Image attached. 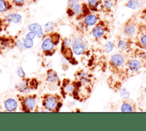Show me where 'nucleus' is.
<instances>
[{
  "label": "nucleus",
  "mask_w": 146,
  "mask_h": 131,
  "mask_svg": "<svg viewBox=\"0 0 146 131\" xmlns=\"http://www.w3.org/2000/svg\"><path fill=\"white\" fill-rule=\"evenodd\" d=\"M144 92H145V93H146V87L145 88V89H144ZM146 100V99H145Z\"/></svg>",
  "instance_id": "nucleus-31"
},
{
  "label": "nucleus",
  "mask_w": 146,
  "mask_h": 131,
  "mask_svg": "<svg viewBox=\"0 0 146 131\" xmlns=\"http://www.w3.org/2000/svg\"><path fill=\"white\" fill-rule=\"evenodd\" d=\"M47 80L50 83H55L58 80V76L54 71H51L48 73Z\"/></svg>",
  "instance_id": "nucleus-21"
},
{
  "label": "nucleus",
  "mask_w": 146,
  "mask_h": 131,
  "mask_svg": "<svg viewBox=\"0 0 146 131\" xmlns=\"http://www.w3.org/2000/svg\"><path fill=\"white\" fill-rule=\"evenodd\" d=\"M54 27H55V23L52 22H49L44 25V29L45 32H49L53 30Z\"/></svg>",
  "instance_id": "nucleus-23"
},
{
  "label": "nucleus",
  "mask_w": 146,
  "mask_h": 131,
  "mask_svg": "<svg viewBox=\"0 0 146 131\" xmlns=\"http://www.w3.org/2000/svg\"><path fill=\"white\" fill-rule=\"evenodd\" d=\"M111 32V23L106 19H99L91 30L93 37L96 40L106 39Z\"/></svg>",
  "instance_id": "nucleus-3"
},
{
  "label": "nucleus",
  "mask_w": 146,
  "mask_h": 131,
  "mask_svg": "<svg viewBox=\"0 0 146 131\" xmlns=\"http://www.w3.org/2000/svg\"><path fill=\"white\" fill-rule=\"evenodd\" d=\"M18 75H19L20 77H23V76H24L25 73H24V72H23V69H22V68H20L18 70Z\"/></svg>",
  "instance_id": "nucleus-28"
},
{
  "label": "nucleus",
  "mask_w": 146,
  "mask_h": 131,
  "mask_svg": "<svg viewBox=\"0 0 146 131\" xmlns=\"http://www.w3.org/2000/svg\"><path fill=\"white\" fill-rule=\"evenodd\" d=\"M133 40L134 44L139 48L146 50V24L141 21L139 23Z\"/></svg>",
  "instance_id": "nucleus-5"
},
{
  "label": "nucleus",
  "mask_w": 146,
  "mask_h": 131,
  "mask_svg": "<svg viewBox=\"0 0 146 131\" xmlns=\"http://www.w3.org/2000/svg\"><path fill=\"white\" fill-rule=\"evenodd\" d=\"M125 7L135 10L142 6V1L140 0H128L125 4Z\"/></svg>",
  "instance_id": "nucleus-16"
},
{
  "label": "nucleus",
  "mask_w": 146,
  "mask_h": 131,
  "mask_svg": "<svg viewBox=\"0 0 146 131\" xmlns=\"http://www.w3.org/2000/svg\"><path fill=\"white\" fill-rule=\"evenodd\" d=\"M140 1H143V0H140Z\"/></svg>",
  "instance_id": "nucleus-33"
},
{
  "label": "nucleus",
  "mask_w": 146,
  "mask_h": 131,
  "mask_svg": "<svg viewBox=\"0 0 146 131\" xmlns=\"http://www.w3.org/2000/svg\"><path fill=\"white\" fill-rule=\"evenodd\" d=\"M26 82L25 81H22L21 83H20V84L19 85V88L21 89H24V88L26 87Z\"/></svg>",
  "instance_id": "nucleus-29"
},
{
  "label": "nucleus",
  "mask_w": 146,
  "mask_h": 131,
  "mask_svg": "<svg viewBox=\"0 0 146 131\" xmlns=\"http://www.w3.org/2000/svg\"><path fill=\"white\" fill-rule=\"evenodd\" d=\"M35 36H36V34L34 32L30 31V32H29V33L27 34V35L26 36V38L30 39H33L35 38Z\"/></svg>",
  "instance_id": "nucleus-27"
},
{
  "label": "nucleus",
  "mask_w": 146,
  "mask_h": 131,
  "mask_svg": "<svg viewBox=\"0 0 146 131\" xmlns=\"http://www.w3.org/2000/svg\"><path fill=\"white\" fill-rule=\"evenodd\" d=\"M113 48V44L111 42H108L104 45V49L107 52H110Z\"/></svg>",
  "instance_id": "nucleus-26"
},
{
  "label": "nucleus",
  "mask_w": 146,
  "mask_h": 131,
  "mask_svg": "<svg viewBox=\"0 0 146 131\" xmlns=\"http://www.w3.org/2000/svg\"><path fill=\"white\" fill-rule=\"evenodd\" d=\"M7 9V4L5 0H0V12L6 11Z\"/></svg>",
  "instance_id": "nucleus-25"
},
{
  "label": "nucleus",
  "mask_w": 146,
  "mask_h": 131,
  "mask_svg": "<svg viewBox=\"0 0 146 131\" xmlns=\"http://www.w3.org/2000/svg\"><path fill=\"white\" fill-rule=\"evenodd\" d=\"M55 45L56 44L54 43L50 36L44 40L42 45V48L44 51H50L54 49Z\"/></svg>",
  "instance_id": "nucleus-15"
},
{
  "label": "nucleus",
  "mask_w": 146,
  "mask_h": 131,
  "mask_svg": "<svg viewBox=\"0 0 146 131\" xmlns=\"http://www.w3.org/2000/svg\"><path fill=\"white\" fill-rule=\"evenodd\" d=\"M13 2L16 3V4H18V5H20V4H22L25 1V0H13Z\"/></svg>",
  "instance_id": "nucleus-30"
},
{
  "label": "nucleus",
  "mask_w": 146,
  "mask_h": 131,
  "mask_svg": "<svg viewBox=\"0 0 146 131\" xmlns=\"http://www.w3.org/2000/svg\"><path fill=\"white\" fill-rule=\"evenodd\" d=\"M125 63V59L123 55L120 54H116L111 56L110 64V68H112V71H116V69H120L123 67Z\"/></svg>",
  "instance_id": "nucleus-9"
},
{
  "label": "nucleus",
  "mask_w": 146,
  "mask_h": 131,
  "mask_svg": "<svg viewBox=\"0 0 146 131\" xmlns=\"http://www.w3.org/2000/svg\"><path fill=\"white\" fill-rule=\"evenodd\" d=\"M34 1H35V0H34Z\"/></svg>",
  "instance_id": "nucleus-34"
},
{
  "label": "nucleus",
  "mask_w": 146,
  "mask_h": 131,
  "mask_svg": "<svg viewBox=\"0 0 146 131\" xmlns=\"http://www.w3.org/2000/svg\"><path fill=\"white\" fill-rule=\"evenodd\" d=\"M132 38L125 36L124 38H120L117 41V47L121 50H128L133 43Z\"/></svg>",
  "instance_id": "nucleus-11"
},
{
  "label": "nucleus",
  "mask_w": 146,
  "mask_h": 131,
  "mask_svg": "<svg viewBox=\"0 0 146 131\" xmlns=\"http://www.w3.org/2000/svg\"><path fill=\"white\" fill-rule=\"evenodd\" d=\"M59 105H62V103H58V99L54 96L48 97L44 101L45 107L50 110H54L57 107L60 108V106H59Z\"/></svg>",
  "instance_id": "nucleus-13"
},
{
  "label": "nucleus",
  "mask_w": 146,
  "mask_h": 131,
  "mask_svg": "<svg viewBox=\"0 0 146 131\" xmlns=\"http://www.w3.org/2000/svg\"><path fill=\"white\" fill-rule=\"evenodd\" d=\"M84 2L91 11H101L102 0H85Z\"/></svg>",
  "instance_id": "nucleus-12"
},
{
  "label": "nucleus",
  "mask_w": 146,
  "mask_h": 131,
  "mask_svg": "<svg viewBox=\"0 0 146 131\" xmlns=\"http://www.w3.org/2000/svg\"><path fill=\"white\" fill-rule=\"evenodd\" d=\"M17 104L15 100L12 99H8L5 103V107L9 111H13L16 109Z\"/></svg>",
  "instance_id": "nucleus-18"
},
{
  "label": "nucleus",
  "mask_w": 146,
  "mask_h": 131,
  "mask_svg": "<svg viewBox=\"0 0 146 131\" xmlns=\"http://www.w3.org/2000/svg\"><path fill=\"white\" fill-rule=\"evenodd\" d=\"M25 105L28 109H33L35 105V101L33 98H27L25 101Z\"/></svg>",
  "instance_id": "nucleus-20"
},
{
  "label": "nucleus",
  "mask_w": 146,
  "mask_h": 131,
  "mask_svg": "<svg viewBox=\"0 0 146 131\" xmlns=\"http://www.w3.org/2000/svg\"><path fill=\"white\" fill-rule=\"evenodd\" d=\"M22 17L21 15L18 14H11L8 15L6 17V20L7 22L13 23H18L21 19Z\"/></svg>",
  "instance_id": "nucleus-19"
},
{
  "label": "nucleus",
  "mask_w": 146,
  "mask_h": 131,
  "mask_svg": "<svg viewBox=\"0 0 146 131\" xmlns=\"http://www.w3.org/2000/svg\"><path fill=\"white\" fill-rule=\"evenodd\" d=\"M71 83L73 86L71 96L74 99L84 101L90 97L92 91L91 80L86 73L78 75Z\"/></svg>",
  "instance_id": "nucleus-1"
},
{
  "label": "nucleus",
  "mask_w": 146,
  "mask_h": 131,
  "mask_svg": "<svg viewBox=\"0 0 146 131\" xmlns=\"http://www.w3.org/2000/svg\"><path fill=\"white\" fill-rule=\"evenodd\" d=\"M139 18L146 24V7L143 8L138 13Z\"/></svg>",
  "instance_id": "nucleus-22"
},
{
  "label": "nucleus",
  "mask_w": 146,
  "mask_h": 131,
  "mask_svg": "<svg viewBox=\"0 0 146 131\" xmlns=\"http://www.w3.org/2000/svg\"><path fill=\"white\" fill-rule=\"evenodd\" d=\"M29 29L31 31L34 32L39 38H41L43 35V31L41 26L38 23H32L29 25Z\"/></svg>",
  "instance_id": "nucleus-17"
},
{
  "label": "nucleus",
  "mask_w": 146,
  "mask_h": 131,
  "mask_svg": "<svg viewBox=\"0 0 146 131\" xmlns=\"http://www.w3.org/2000/svg\"><path fill=\"white\" fill-rule=\"evenodd\" d=\"M116 1H117V2H118V1H119V0H116Z\"/></svg>",
  "instance_id": "nucleus-32"
},
{
  "label": "nucleus",
  "mask_w": 146,
  "mask_h": 131,
  "mask_svg": "<svg viewBox=\"0 0 146 131\" xmlns=\"http://www.w3.org/2000/svg\"><path fill=\"white\" fill-rule=\"evenodd\" d=\"M117 1L116 0H102L101 11L110 13L114 8Z\"/></svg>",
  "instance_id": "nucleus-14"
},
{
  "label": "nucleus",
  "mask_w": 146,
  "mask_h": 131,
  "mask_svg": "<svg viewBox=\"0 0 146 131\" xmlns=\"http://www.w3.org/2000/svg\"><path fill=\"white\" fill-rule=\"evenodd\" d=\"M122 112H132L136 111L135 103L132 99H126L123 101L121 107Z\"/></svg>",
  "instance_id": "nucleus-10"
},
{
  "label": "nucleus",
  "mask_w": 146,
  "mask_h": 131,
  "mask_svg": "<svg viewBox=\"0 0 146 131\" xmlns=\"http://www.w3.org/2000/svg\"><path fill=\"white\" fill-rule=\"evenodd\" d=\"M23 45L27 48H29L32 47V46L33 45V39H30L26 38V39H25V40H24V42H23Z\"/></svg>",
  "instance_id": "nucleus-24"
},
{
  "label": "nucleus",
  "mask_w": 146,
  "mask_h": 131,
  "mask_svg": "<svg viewBox=\"0 0 146 131\" xmlns=\"http://www.w3.org/2000/svg\"><path fill=\"white\" fill-rule=\"evenodd\" d=\"M139 19L138 14H134L127 19L121 27L122 34L124 36L133 38L140 22Z\"/></svg>",
  "instance_id": "nucleus-4"
},
{
  "label": "nucleus",
  "mask_w": 146,
  "mask_h": 131,
  "mask_svg": "<svg viewBox=\"0 0 146 131\" xmlns=\"http://www.w3.org/2000/svg\"><path fill=\"white\" fill-rule=\"evenodd\" d=\"M92 13L91 12L81 19L82 21L79 23V27L81 30H85L89 27L94 26L100 19L99 14Z\"/></svg>",
  "instance_id": "nucleus-7"
},
{
  "label": "nucleus",
  "mask_w": 146,
  "mask_h": 131,
  "mask_svg": "<svg viewBox=\"0 0 146 131\" xmlns=\"http://www.w3.org/2000/svg\"><path fill=\"white\" fill-rule=\"evenodd\" d=\"M72 46V50L74 54L76 55H81L86 50V43L83 38L78 36L73 40Z\"/></svg>",
  "instance_id": "nucleus-8"
},
{
  "label": "nucleus",
  "mask_w": 146,
  "mask_h": 131,
  "mask_svg": "<svg viewBox=\"0 0 146 131\" xmlns=\"http://www.w3.org/2000/svg\"><path fill=\"white\" fill-rule=\"evenodd\" d=\"M66 12L69 17H75L77 21H80L92 11L85 2H82L81 0H68Z\"/></svg>",
  "instance_id": "nucleus-2"
},
{
  "label": "nucleus",
  "mask_w": 146,
  "mask_h": 131,
  "mask_svg": "<svg viewBox=\"0 0 146 131\" xmlns=\"http://www.w3.org/2000/svg\"><path fill=\"white\" fill-rule=\"evenodd\" d=\"M144 59L141 58V55H140L139 59H138V56L136 55L135 58H129L128 59L126 63L127 69L131 73H136L139 72L141 69L144 67Z\"/></svg>",
  "instance_id": "nucleus-6"
}]
</instances>
